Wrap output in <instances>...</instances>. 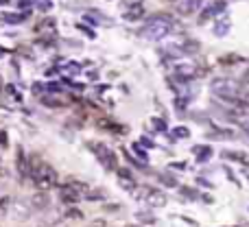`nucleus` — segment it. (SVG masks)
Instances as JSON below:
<instances>
[{
	"instance_id": "obj_24",
	"label": "nucleus",
	"mask_w": 249,
	"mask_h": 227,
	"mask_svg": "<svg viewBox=\"0 0 249 227\" xmlns=\"http://www.w3.org/2000/svg\"><path fill=\"white\" fill-rule=\"evenodd\" d=\"M9 203H11V199H9V197H2V199H0V216H2V214H7V210H9Z\"/></svg>"
},
{
	"instance_id": "obj_20",
	"label": "nucleus",
	"mask_w": 249,
	"mask_h": 227,
	"mask_svg": "<svg viewBox=\"0 0 249 227\" xmlns=\"http://www.w3.org/2000/svg\"><path fill=\"white\" fill-rule=\"evenodd\" d=\"M158 179L162 181L164 186H168V188H175L177 186V179L171 175V173H158Z\"/></svg>"
},
{
	"instance_id": "obj_10",
	"label": "nucleus",
	"mask_w": 249,
	"mask_h": 227,
	"mask_svg": "<svg viewBox=\"0 0 249 227\" xmlns=\"http://www.w3.org/2000/svg\"><path fill=\"white\" fill-rule=\"evenodd\" d=\"M42 105L44 107H55V109H61L68 105V99H64V96H59V92H48V94L42 96Z\"/></svg>"
},
{
	"instance_id": "obj_18",
	"label": "nucleus",
	"mask_w": 249,
	"mask_h": 227,
	"mask_svg": "<svg viewBox=\"0 0 249 227\" xmlns=\"http://www.w3.org/2000/svg\"><path fill=\"white\" fill-rule=\"evenodd\" d=\"M230 26H232V24H230V17H223V20H216V22H214V33L219 35V37H223V35L230 31Z\"/></svg>"
},
{
	"instance_id": "obj_14",
	"label": "nucleus",
	"mask_w": 249,
	"mask_h": 227,
	"mask_svg": "<svg viewBox=\"0 0 249 227\" xmlns=\"http://www.w3.org/2000/svg\"><path fill=\"white\" fill-rule=\"evenodd\" d=\"M31 206H33L35 210H46L48 208V192H44V190L35 192L33 197H31Z\"/></svg>"
},
{
	"instance_id": "obj_16",
	"label": "nucleus",
	"mask_w": 249,
	"mask_h": 227,
	"mask_svg": "<svg viewBox=\"0 0 249 227\" xmlns=\"http://www.w3.org/2000/svg\"><path fill=\"white\" fill-rule=\"evenodd\" d=\"M193 153L197 155L199 162H206V159H210V157H212V149H210L208 144H197V146L193 149Z\"/></svg>"
},
{
	"instance_id": "obj_33",
	"label": "nucleus",
	"mask_w": 249,
	"mask_h": 227,
	"mask_svg": "<svg viewBox=\"0 0 249 227\" xmlns=\"http://www.w3.org/2000/svg\"><path fill=\"white\" fill-rule=\"evenodd\" d=\"M4 173H7V171H4V168H0V181H2L4 177H7V175H4Z\"/></svg>"
},
{
	"instance_id": "obj_25",
	"label": "nucleus",
	"mask_w": 249,
	"mask_h": 227,
	"mask_svg": "<svg viewBox=\"0 0 249 227\" xmlns=\"http://www.w3.org/2000/svg\"><path fill=\"white\" fill-rule=\"evenodd\" d=\"M35 0H18V9H22V11H29L31 7H33Z\"/></svg>"
},
{
	"instance_id": "obj_26",
	"label": "nucleus",
	"mask_w": 249,
	"mask_h": 227,
	"mask_svg": "<svg viewBox=\"0 0 249 227\" xmlns=\"http://www.w3.org/2000/svg\"><path fill=\"white\" fill-rule=\"evenodd\" d=\"M181 194H186V197H190V199H197V197H199V192H197V190H193V188H186V186H181Z\"/></svg>"
},
{
	"instance_id": "obj_19",
	"label": "nucleus",
	"mask_w": 249,
	"mask_h": 227,
	"mask_svg": "<svg viewBox=\"0 0 249 227\" xmlns=\"http://www.w3.org/2000/svg\"><path fill=\"white\" fill-rule=\"evenodd\" d=\"M144 16V9H142V4H136V7H129V11H127V20L129 22H136V20H140V17Z\"/></svg>"
},
{
	"instance_id": "obj_23",
	"label": "nucleus",
	"mask_w": 249,
	"mask_h": 227,
	"mask_svg": "<svg viewBox=\"0 0 249 227\" xmlns=\"http://www.w3.org/2000/svg\"><path fill=\"white\" fill-rule=\"evenodd\" d=\"M33 7H37L39 11H44V13H46L48 9L53 7V2H51V0H35V2H33Z\"/></svg>"
},
{
	"instance_id": "obj_21",
	"label": "nucleus",
	"mask_w": 249,
	"mask_h": 227,
	"mask_svg": "<svg viewBox=\"0 0 249 227\" xmlns=\"http://www.w3.org/2000/svg\"><path fill=\"white\" fill-rule=\"evenodd\" d=\"M173 136L179 138V140H184V138H190V129H188V127H184V124H179V127L173 129Z\"/></svg>"
},
{
	"instance_id": "obj_12",
	"label": "nucleus",
	"mask_w": 249,
	"mask_h": 227,
	"mask_svg": "<svg viewBox=\"0 0 249 227\" xmlns=\"http://www.w3.org/2000/svg\"><path fill=\"white\" fill-rule=\"evenodd\" d=\"M116 175H118V184H121V188L129 190V192H133V190L138 188L136 179H133V177H131V173H129L127 168H118V171H116Z\"/></svg>"
},
{
	"instance_id": "obj_4",
	"label": "nucleus",
	"mask_w": 249,
	"mask_h": 227,
	"mask_svg": "<svg viewBox=\"0 0 249 227\" xmlns=\"http://www.w3.org/2000/svg\"><path fill=\"white\" fill-rule=\"evenodd\" d=\"M31 179H33V184L37 186V190L48 192L51 188H55L57 186V171L48 162H42V166L37 168L35 175H31Z\"/></svg>"
},
{
	"instance_id": "obj_17",
	"label": "nucleus",
	"mask_w": 249,
	"mask_h": 227,
	"mask_svg": "<svg viewBox=\"0 0 249 227\" xmlns=\"http://www.w3.org/2000/svg\"><path fill=\"white\" fill-rule=\"evenodd\" d=\"M223 157L225 159H232V162H241V164H247L249 157L241 151H223Z\"/></svg>"
},
{
	"instance_id": "obj_13",
	"label": "nucleus",
	"mask_w": 249,
	"mask_h": 227,
	"mask_svg": "<svg viewBox=\"0 0 249 227\" xmlns=\"http://www.w3.org/2000/svg\"><path fill=\"white\" fill-rule=\"evenodd\" d=\"M55 29H57L55 20H53V17H44V20L39 22L37 26H35V33H39L42 37H48V35L55 33Z\"/></svg>"
},
{
	"instance_id": "obj_28",
	"label": "nucleus",
	"mask_w": 249,
	"mask_h": 227,
	"mask_svg": "<svg viewBox=\"0 0 249 227\" xmlns=\"http://www.w3.org/2000/svg\"><path fill=\"white\" fill-rule=\"evenodd\" d=\"M153 127L158 129V131H166V122H164L162 118H153Z\"/></svg>"
},
{
	"instance_id": "obj_6",
	"label": "nucleus",
	"mask_w": 249,
	"mask_h": 227,
	"mask_svg": "<svg viewBox=\"0 0 249 227\" xmlns=\"http://www.w3.org/2000/svg\"><path fill=\"white\" fill-rule=\"evenodd\" d=\"M173 4H175V11L179 16H195L201 9L203 0H173Z\"/></svg>"
},
{
	"instance_id": "obj_8",
	"label": "nucleus",
	"mask_w": 249,
	"mask_h": 227,
	"mask_svg": "<svg viewBox=\"0 0 249 227\" xmlns=\"http://www.w3.org/2000/svg\"><path fill=\"white\" fill-rule=\"evenodd\" d=\"M16 168H18V175H20V179H26V177H29V155L24 153V149H22V146H18Z\"/></svg>"
},
{
	"instance_id": "obj_11",
	"label": "nucleus",
	"mask_w": 249,
	"mask_h": 227,
	"mask_svg": "<svg viewBox=\"0 0 249 227\" xmlns=\"http://www.w3.org/2000/svg\"><path fill=\"white\" fill-rule=\"evenodd\" d=\"M175 77L177 81H190V79L197 77V68L190 64H177L175 66Z\"/></svg>"
},
{
	"instance_id": "obj_31",
	"label": "nucleus",
	"mask_w": 249,
	"mask_h": 227,
	"mask_svg": "<svg viewBox=\"0 0 249 227\" xmlns=\"http://www.w3.org/2000/svg\"><path fill=\"white\" fill-rule=\"evenodd\" d=\"M140 144H144V146H149V149H151V146H153V142H151L149 138H142V140H140Z\"/></svg>"
},
{
	"instance_id": "obj_1",
	"label": "nucleus",
	"mask_w": 249,
	"mask_h": 227,
	"mask_svg": "<svg viewBox=\"0 0 249 227\" xmlns=\"http://www.w3.org/2000/svg\"><path fill=\"white\" fill-rule=\"evenodd\" d=\"M173 29V17H166V13H155L153 17H149L146 20V24L142 26L140 35L146 39H153V42H158V39H164L168 33H171Z\"/></svg>"
},
{
	"instance_id": "obj_27",
	"label": "nucleus",
	"mask_w": 249,
	"mask_h": 227,
	"mask_svg": "<svg viewBox=\"0 0 249 227\" xmlns=\"http://www.w3.org/2000/svg\"><path fill=\"white\" fill-rule=\"evenodd\" d=\"M0 146H2V149H7L9 146V136H7L4 129H0Z\"/></svg>"
},
{
	"instance_id": "obj_29",
	"label": "nucleus",
	"mask_w": 249,
	"mask_h": 227,
	"mask_svg": "<svg viewBox=\"0 0 249 227\" xmlns=\"http://www.w3.org/2000/svg\"><path fill=\"white\" fill-rule=\"evenodd\" d=\"M138 219L142 221V223H155V219L151 214H142V212H138Z\"/></svg>"
},
{
	"instance_id": "obj_9",
	"label": "nucleus",
	"mask_w": 249,
	"mask_h": 227,
	"mask_svg": "<svg viewBox=\"0 0 249 227\" xmlns=\"http://www.w3.org/2000/svg\"><path fill=\"white\" fill-rule=\"evenodd\" d=\"M223 9H225V2H223V0H214V4H210V7L203 9L201 17H199V24H206L208 20H214L216 13H221Z\"/></svg>"
},
{
	"instance_id": "obj_3",
	"label": "nucleus",
	"mask_w": 249,
	"mask_h": 227,
	"mask_svg": "<svg viewBox=\"0 0 249 227\" xmlns=\"http://www.w3.org/2000/svg\"><path fill=\"white\" fill-rule=\"evenodd\" d=\"M88 149L96 155V159L101 162V166H103L105 171H112V173L118 171V155L114 153L105 142H88Z\"/></svg>"
},
{
	"instance_id": "obj_34",
	"label": "nucleus",
	"mask_w": 249,
	"mask_h": 227,
	"mask_svg": "<svg viewBox=\"0 0 249 227\" xmlns=\"http://www.w3.org/2000/svg\"><path fill=\"white\" fill-rule=\"evenodd\" d=\"M9 2V0H0V4H7Z\"/></svg>"
},
{
	"instance_id": "obj_30",
	"label": "nucleus",
	"mask_w": 249,
	"mask_h": 227,
	"mask_svg": "<svg viewBox=\"0 0 249 227\" xmlns=\"http://www.w3.org/2000/svg\"><path fill=\"white\" fill-rule=\"evenodd\" d=\"M234 61H241V57H221V64H234Z\"/></svg>"
},
{
	"instance_id": "obj_15",
	"label": "nucleus",
	"mask_w": 249,
	"mask_h": 227,
	"mask_svg": "<svg viewBox=\"0 0 249 227\" xmlns=\"http://www.w3.org/2000/svg\"><path fill=\"white\" fill-rule=\"evenodd\" d=\"M29 20V16L24 13H2V22H7V24H22V22Z\"/></svg>"
},
{
	"instance_id": "obj_7",
	"label": "nucleus",
	"mask_w": 249,
	"mask_h": 227,
	"mask_svg": "<svg viewBox=\"0 0 249 227\" xmlns=\"http://www.w3.org/2000/svg\"><path fill=\"white\" fill-rule=\"evenodd\" d=\"M81 197H83V192L74 190L72 186H68V184L59 188V199H61V203H66V206H74V203H79Z\"/></svg>"
},
{
	"instance_id": "obj_22",
	"label": "nucleus",
	"mask_w": 249,
	"mask_h": 227,
	"mask_svg": "<svg viewBox=\"0 0 249 227\" xmlns=\"http://www.w3.org/2000/svg\"><path fill=\"white\" fill-rule=\"evenodd\" d=\"M133 153H136V157L140 159L142 164L149 162V155H146V151H144V149H140V144H133Z\"/></svg>"
},
{
	"instance_id": "obj_5",
	"label": "nucleus",
	"mask_w": 249,
	"mask_h": 227,
	"mask_svg": "<svg viewBox=\"0 0 249 227\" xmlns=\"http://www.w3.org/2000/svg\"><path fill=\"white\" fill-rule=\"evenodd\" d=\"M133 194H136L140 201H144L146 206L151 208H164L168 203V197L162 192V190L158 188H151V186H142V188H136L133 190Z\"/></svg>"
},
{
	"instance_id": "obj_2",
	"label": "nucleus",
	"mask_w": 249,
	"mask_h": 227,
	"mask_svg": "<svg viewBox=\"0 0 249 227\" xmlns=\"http://www.w3.org/2000/svg\"><path fill=\"white\" fill-rule=\"evenodd\" d=\"M210 90H212V94L219 96V99H223L225 103H234V105L243 103V101L238 99V96H241V86H238L234 79H228V77L212 79Z\"/></svg>"
},
{
	"instance_id": "obj_32",
	"label": "nucleus",
	"mask_w": 249,
	"mask_h": 227,
	"mask_svg": "<svg viewBox=\"0 0 249 227\" xmlns=\"http://www.w3.org/2000/svg\"><path fill=\"white\" fill-rule=\"evenodd\" d=\"M133 4H142L140 0H127V7H133Z\"/></svg>"
}]
</instances>
